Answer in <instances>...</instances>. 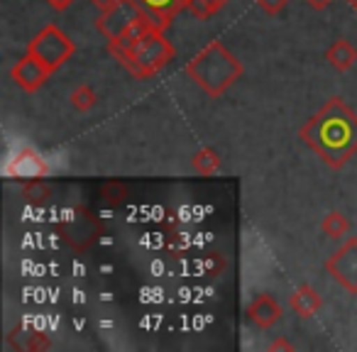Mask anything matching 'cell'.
<instances>
[{"mask_svg":"<svg viewBox=\"0 0 357 352\" xmlns=\"http://www.w3.org/2000/svg\"><path fill=\"white\" fill-rule=\"evenodd\" d=\"M298 135L328 167L340 169L357 152V113L342 98H331Z\"/></svg>","mask_w":357,"mask_h":352,"instance_id":"cell-1","label":"cell"},{"mask_svg":"<svg viewBox=\"0 0 357 352\" xmlns=\"http://www.w3.org/2000/svg\"><path fill=\"white\" fill-rule=\"evenodd\" d=\"M186 74L208 95H223L243 76V64L238 56L225 49L223 42H208L186 64Z\"/></svg>","mask_w":357,"mask_h":352,"instance_id":"cell-2","label":"cell"},{"mask_svg":"<svg viewBox=\"0 0 357 352\" xmlns=\"http://www.w3.org/2000/svg\"><path fill=\"white\" fill-rule=\"evenodd\" d=\"M110 54L123 66H128L135 76L147 79V76L157 74L159 69H164L174 59V47L164 40L159 27H149L132 45L110 42Z\"/></svg>","mask_w":357,"mask_h":352,"instance_id":"cell-3","label":"cell"},{"mask_svg":"<svg viewBox=\"0 0 357 352\" xmlns=\"http://www.w3.org/2000/svg\"><path fill=\"white\" fill-rule=\"evenodd\" d=\"M74 42L66 32H61L56 25H47L40 30V35L27 45V54L35 56L50 74H54L71 54H74Z\"/></svg>","mask_w":357,"mask_h":352,"instance_id":"cell-4","label":"cell"},{"mask_svg":"<svg viewBox=\"0 0 357 352\" xmlns=\"http://www.w3.org/2000/svg\"><path fill=\"white\" fill-rule=\"evenodd\" d=\"M59 230H61V238H64L76 252H81V250H86L98 238V220L86 208H74L64 215Z\"/></svg>","mask_w":357,"mask_h":352,"instance_id":"cell-5","label":"cell"},{"mask_svg":"<svg viewBox=\"0 0 357 352\" xmlns=\"http://www.w3.org/2000/svg\"><path fill=\"white\" fill-rule=\"evenodd\" d=\"M326 272L345 291L357 293V238H347L335 254L326 262Z\"/></svg>","mask_w":357,"mask_h":352,"instance_id":"cell-6","label":"cell"},{"mask_svg":"<svg viewBox=\"0 0 357 352\" xmlns=\"http://www.w3.org/2000/svg\"><path fill=\"white\" fill-rule=\"evenodd\" d=\"M6 174L13 179H42V176L50 174V167L35 149H22L15 159H10V164L6 167Z\"/></svg>","mask_w":357,"mask_h":352,"instance_id":"cell-7","label":"cell"},{"mask_svg":"<svg viewBox=\"0 0 357 352\" xmlns=\"http://www.w3.org/2000/svg\"><path fill=\"white\" fill-rule=\"evenodd\" d=\"M10 74H13V81H15L22 91H27V93L42 89V84L50 79V71H47L45 66H42L40 61H37L35 56H30V54L22 56V59L13 66Z\"/></svg>","mask_w":357,"mask_h":352,"instance_id":"cell-8","label":"cell"},{"mask_svg":"<svg viewBox=\"0 0 357 352\" xmlns=\"http://www.w3.org/2000/svg\"><path fill=\"white\" fill-rule=\"evenodd\" d=\"M248 316L257 328H272L274 323L284 316V308L279 306L277 298H272L269 293H259L248 306Z\"/></svg>","mask_w":357,"mask_h":352,"instance_id":"cell-9","label":"cell"},{"mask_svg":"<svg viewBox=\"0 0 357 352\" xmlns=\"http://www.w3.org/2000/svg\"><path fill=\"white\" fill-rule=\"evenodd\" d=\"M289 306H291V311L296 313V316L311 318V316H316V313L321 311L323 298H321V293H318L313 286H308V284H301V286H298L296 291L289 296Z\"/></svg>","mask_w":357,"mask_h":352,"instance_id":"cell-10","label":"cell"},{"mask_svg":"<svg viewBox=\"0 0 357 352\" xmlns=\"http://www.w3.org/2000/svg\"><path fill=\"white\" fill-rule=\"evenodd\" d=\"M326 59L335 71H347L357 61V49L347 40H337V42H333V47L326 52Z\"/></svg>","mask_w":357,"mask_h":352,"instance_id":"cell-11","label":"cell"},{"mask_svg":"<svg viewBox=\"0 0 357 352\" xmlns=\"http://www.w3.org/2000/svg\"><path fill=\"white\" fill-rule=\"evenodd\" d=\"M191 167H194L199 174H213L215 169L220 167L218 152H215V149H211V147L199 149V152H196L194 157H191Z\"/></svg>","mask_w":357,"mask_h":352,"instance_id":"cell-12","label":"cell"},{"mask_svg":"<svg viewBox=\"0 0 357 352\" xmlns=\"http://www.w3.org/2000/svg\"><path fill=\"white\" fill-rule=\"evenodd\" d=\"M69 100H71V105H74V110H79V113H89V110L98 103V95H96V91L91 89L89 84H81L71 91Z\"/></svg>","mask_w":357,"mask_h":352,"instance_id":"cell-13","label":"cell"},{"mask_svg":"<svg viewBox=\"0 0 357 352\" xmlns=\"http://www.w3.org/2000/svg\"><path fill=\"white\" fill-rule=\"evenodd\" d=\"M22 196H25L30 204H47L52 199V186L42 179H30L25 186H22Z\"/></svg>","mask_w":357,"mask_h":352,"instance_id":"cell-14","label":"cell"},{"mask_svg":"<svg viewBox=\"0 0 357 352\" xmlns=\"http://www.w3.org/2000/svg\"><path fill=\"white\" fill-rule=\"evenodd\" d=\"M321 230L326 238H342V235H347V230H350V223H347V218L342 213L333 211V213H328L326 218H323Z\"/></svg>","mask_w":357,"mask_h":352,"instance_id":"cell-15","label":"cell"},{"mask_svg":"<svg viewBox=\"0 0 357 352\" xmlns=\"http://www.w3.org/2000/svg\"><path fill=\"white\" fill-rule=\"evenodd\" d=\"M220 6H223V0H189L186 8H189L191 15H196L199 20H208L215 10H220Z\"/></svg>","mask_w":357,"mask_h":352,"instance_id":"cell-16","label":"cell"},{"mask_svg":"<svg viewBox=\"0 0 357 352\" xmlns=\"http://www.w3.org/2000/svg\"><path fill=\"white\" fill-rule=\"evenodd\" d=\"M125 194H128V189H125L123 184H118V181H110V184H105L103 189H100L103 201H105V204H110V206H118L120 201L125 199Z\"/></svg>","mask_w":357,"mask_h":352,"instance_id":"cell-17","label":"cell"},{"mask_svg":"<svg viewBox=\"0 0 357 352\" xmlns=\"http://www.w3.org/2000/svg\"><path fill=\"white\" fill-rule=\"evenodd\" d=\"M255 3H257L267 15H277V13H282L284 8H287L289 0H255Z\"/></svg>","mask_w":357,"mask_h":352,"instance_id":"cell-18","label":"cell"},{"mask_svg":"<svg viewBox=\"0 0 357 352\" xmlns=\"http://www.w3.org/2000/svg\"><path fill=\"white\" fill-rule=\"evenodd\" d=\"M96 6V10L100 13V15H105V13H113L115 8L123 6V0H91Z\"/></svg>","mask_w":357,"mask_h":352,"instance_id":"cell-19","label":"cell"},{"mask_svg":"<svg viewBox=\"0 0 357 352\" xmlns=\"http://www.w3.org/2000/svg\"><path fill=\"white\" fill-rule=\"evenodd\" d=\"M306 3H308V8H313V10H326L333 0H306Z\"/></svg>","mask_w":357,"mask_h":352,"instance_id":"cell-20","label":"cell"},{"mask_svg":"<svg viewBox=\"0 0 357 352\" xmlns=\"http://www.w3.org/2000/svg\"><path fill=\"white\" fill-rule=\"evenodd\" d=\"M47 3H50L54 10H66V8H69L74 0H47Z\"/></svg>","mask_w":357,"mask_h":352,"instance_id":"cell-21","label":"cell"},{"mask_svg":"<svg viewBox=\"0 0 357 352\" xmlns=\"http://www.w3.org/2000/svg\"><path fill=\"white\" fill-rule=\"evenodd\" d=\"M272 350H294V345H289V342L279 340V342H274V345H272Z\"/></svg>","mask_w":357,"mask_h":352,"instance_id":"cell-22","label":"cell"},{"mask_svg":"<svg viewBox=\"0 0 357 352\" xmlns=\"http://www.w3.org/2000/svg\"><path fill=\"white\" fill-rule=\"evenodd\" d=\"M345 3H347V6L352 8V10H357V0H345Z\"/></svg>","mask_w":357,"mask_h":352,"instance_id":"cell-23","label":"cell"}]
</instances>
